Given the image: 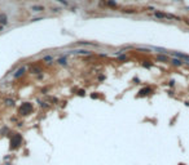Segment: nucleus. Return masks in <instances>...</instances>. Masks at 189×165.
I'll use <instances>...</instances> for the list:
<instances>
[{"label":"nucleus","instance_id":"22","mask_svg":"<svg viewBox=\"0 0 189 165\" xmlns=\"http://www.w3.org/2000/svg\"><path fill=\"white\" fill-rule=\"evenodd\" d=\"M44 18V16H39V17H33L30 18V22H38V21H42Z\"/></svg>","mask_w":189,"mask_h":165},{"label":"nucleus","instance_id":"17","mask_svg":"<svg viewBox=\"0 0 189 165\" xmlns=\"http://www.w3.org/2000/svg\"><path fill=\"white\" fill-rule=\"evenodd\" d=\"M4 103H5V106H7V107H14L16 101H14V99H12V98H7L5 101H4Z\"/></svg>","mask_w":189,"mask_h":165},{"label":"nucleus","instance_id":"32","mask_svg":"<svg viewBox=\"0 0 189 165\" xmlns=\"http://www.w3.org/2000/svg\"><path fill=\"white\" fill-rule=\"evenodd\" d=\"M174 82H175L174 80H171V81H170V86H174Z\"/></svg>","mask_w":189,"mask_h":165},{"label":"nucleus","instance_id":"20","mask_svg":"<svg viewBox=\"0 0 189 165\" xmlns=\"http://www.w3.org/2000/svg\"><path fill=\"white\" fill-rule=\"evenodd\" d=\"M42 61L43 62H47V63H51V62H53V56H44L42 58Z\"/></svg>","mask_w":189,"mask_h":165},{"label":"nucleus","instance_id":"12","mask_svg":"<svg viewBox=\"0 0 189 165\" xmlns=\"http://www.w3.org/2000/svg\"><path fill=\"white\" fill-rule=\"evenodd\" d=\"M73 47H94V43H91V41H78V43L73 44Z\"/></svg>","mask_w":189,"mask_h":165},{"label":"nucleus","instance_id":"2","mask_svg":"<svg viewBox=\"0 0 189 165\" xmlns=\"http://www.w3.org/2000/svg\"><path fill=\"white\" fill-rule=\"evenodd\" d=\"M34 111V104L31 102H24L20 104V107L17 108V113L18 116H29L30 113Z\"/></svg>","mask_w":189,"mask_h":165},{"label":"nucleus","instance_id":"4","mask_svg":"<svg viewBox=\"0 0 189 165\" xmlns=\"http://www.w3.org/2000/svg\"><path fill=\"white\" fill-rule=\"evenodd\" d=\"M67 54H73V56H91L92 52L88 49H74V50H67V53L65 54V56H67Z\"/></svg>","mask_w":189,"mask_h":165},{"label":"nucleus","instance_id":"11","mask_svg":"<svg viewBox=\"0 0 189 165\" xmlns=\"http://www.w3.org/2000/svg\"><path fill=\"white\" fill-rule=\"evenodd\" d=\"M170 63L172 66H175V67H181L184 65V61H183V59H179V58H174L172 57V58L170 59Z\"/></svg>","mask_w":189,"mask_h":165},{"label":"nucleus","instance_id":"5","mask_svg":"<svg viewBox=\"0 0 189 165\" xmlns=\"http://www.w3.org/2000/svg\"><path fill=\"white\" fill-rule=\"evenodd\" d=\"M167 56H171V57H174V58L183 59V61H189V54H185V53H183V52H171V50H168Z\"/></svg>","mask_w":189,"mask_h":165},{"label":"nucleus","instance_id":"9","mask_svg":"<svg viewBox=\"0 0 189 165\" xmlns=\"http://www.w3.org/2000/svg\"><path fill=\"white\" fill-rule=\"evenodd\" d=\"M30 10L33 13H43L44 10H46V7L40 5V4H34V5L30 7Z\"/></svg>","mask_w":189,"mask_h":165},{"label":"nucleus","instance_id":"19","mask_svg":"<svg viewBox=\"0 0 189 165\" xmlns=\"http://www.w3.org/2000/svg\"><path fill=\"white\" fill-rule=\"evenodd\" d=\"M118 61H120V62H124V61H130V57L127 56L126 53H123V54H120V56H118Z\"/></svg>","mask_w":189,"mask_h":165},{"label":"nucleus","instance_id":"29","mask_svg":"<svg viewBox=\"0 0 189 165\" xmlns=\"http://www.w3.org/2000/svg\"><path fill=\"white\" fill-rule=\"evenodd\" d=\"M146 10H149V12H155L157 9L154 7H146Z\"/></svg>","mask_w":189,"mask_h":165},{"label":"nucleus","instance_id":"3","mask_svg":"<svg viewBox=\"0 0 189 165\" xmlns=\"http://www.w3.org/2000/svg\"><path fill=\"white\" fill-rule=\"evenodd\" d=\"M9 143H11V150L20 148L21 144H22V134H20V133H17V132L16 133H12Z\"/></svg>","mask_w":189,"mask_h":165},{"label":"nucleus","instance_id":"27","mask_svg":"<svg viewBox=\"0 0 189 165\" xmlns=\"http://www.w3.org/2000/svg\"><path fill=\"white\" fill-rule=\"evenodd\" d=\"M51 12H52V13H60V12H61V8H57V7L53 8V7H52V8H51Z\"/></svg>","mask_w":189,"mask_h":165},{"label":"nucleus","instance_id":"25","mask_svg":"<svg viewBox=\"0 0 189 165\" xmlns=\"http://www.w3.org/2000/svg\"><path fill=\"white\" fill-rule=\"evenodd\" d=\"M56 1H58L60 4H62L64 7H69V1H67V0H56Z\"/></svg>","mask_w":189,"mask_h":165},{"label":"nucleus","instance_id":"28","mask_svg":"<svg viewBox=\"0 0 189 165\" xmlns=\"http://www.w3.org/2000/svg\"><path fill=\"white\" fill-rule=\"evenodd\" d=\"M78 95H80V97H83V95H85V90H83V89H80V90H78V93H76Z\"/></svg>","mask_w":189,"mask_h":165},{"label":"nucleus","instance_id":"16","mask_svg":"<svg viewBox=\"0 0 189 165\" xmlns=\"http://www.w3.org/2000/svg\"><path fill=\"white\" fill-rule=\"evenodd\" d=\"M57 63H58L60 66H67V58H66V56L58 58V59H57Z\"/></svg>","mask_w":189,"mask_h":165},{"label":"nucleus","instance_id":"13","mask_svg":"<svg viewBox=\"0 0 189 165\" xmlns=\"http://www.w3.org/2000/svg\"><path fill=\"white\" fill-rule=\"evenodd\" d=\"M30 74L39 75V74H43V70H42V67H39V66H31L30 67Z\"/></svg>","mask_w":189,"mask_h":165},{"label":"nucleus","instance_id":"1","mask_svg":"<svg viewBox=\"0 0 189 165\" xmlns=\"http://www.w3.org/2000/svg\"><path fill=\"white\" fill-rule=\"evenodd\" d=\"M153 17L155 20H161V21H181L183 18L179 17V16H175V14H171V13H166V12H162V10H155L153 13Z\"/></svg>","mask_w":189,"mask_h":165},{"label":"nucleus","instance_id":"31","mask_svg":"<svg viewBox=\"0 0 189 165\" xmlns=\"http://www.w3.org/2000/svg\"><path fill=\"white\" fill-rule=\"evenodd\" d=\"M133 81H135V82H136V84H139V81H140V80H139V79H137V77H135V79H133Z\"/></svg>","mask_w":189,"mask_h":165},{"label":"nucleus","instance_id":"36","mask_svg":"<svg viewBox=\"0 0 189 165\" xmlns=\"http://www.w3.org/2000/svg\"><path fill=\"white\" fill-rule=\"evenodd\" d=\"M187 10H189V7H187Z\"/></svg>","mask_w":189,"mask_h":165},{"label":"nucleus","instance_id":"6","mask_svg":"<svg viewBox=\"0 0 189 165\" xmlns=\"http://www.w3.org/2000/svg\"><path fill=\"white\" fill-rule=\"evenodd\" d=\"M153 92H154V89L152 88V86H144L142 89L139 90V93H137V98H142V97H146V95H150L153 94Z\"/></svg>","mask_w":189,"mask_h":165},{"label":"nucleus","instance_id":"35","mask_svg":"<svg viewBox=\"0 0 189 165\" xmlns=\"http://www.w3.org/2000/svg\"><path fill=\"white\" fill-rule=\"evenodd\" d=\"M179 165H185V164H183V163H180V164H179Z\"/></svg>","mask_w":189,"mask_h":165},{"label":"nucleus","instance_id":"23","mask_svg":"<svg viewBox=\"0 0 189 165\" xmlns=\"http://www.w3.org/2000/svg\"><path fill=\"white\" fill-rule=\"evenodd\" d=\"M136 50H141V52H144V53H150L152 52V48H136Z\"/></svg>","mask_w":189,"mask_h":165},{"label":"nucleus","instance_id":"14","mask_svg":"<svg viewBox=\"0 0 189 165\" xmlns=\"http://www.w3.org/2000/svg\"><path fill=\"white\" fill-rule=\"evenodd\" d=\"M106 7L107 8H110V9H118L119 7H118V3L115 1V0H106Z\"/></svg>","mask_w":189,"mask_h":165},{"label":"nucleus","instance_id":"21","mask_svg":"<svg viewBox=\"0 0 189 165\" xmlns=\"http://www.w3.org/2000/svg\"><path fill=\"white\" fill-rule=\"evenodd\" d=\"M142 67H145V68H152V66H153V63L150 62V61H144L142 63Z\"/></svg>","mask_w":189,"mask_h":165},{"label":"nucleus","instance_id":"10","mask_svg":"<svg viewBox=\"0 0 189 165\" xmlns=\"http://www.w3.org/2000/svg\"><path fill=\"white\" fill-rule=\"evenodd\" d=\"M0 25L4 26V27L9 25V20H8V16H7V13H4V12L0 13Z\"/></svg>","mask_w":189,"mask_h":165},{"label":"nucleus","instance_id":"15","mask_svg":"<svg viewBox=\"0 0 189 165\" xmlns=\"http://www.w3.org/2000/svg\"><path fill=\"white\" fill-rule=\"evenodd\" d=\"M122 13H124V14H136L137 10L133 8H124V9H122Z\"/></svg>","mask_w":189,"mask_h":165},{"label":"nucleus","instance_id":"30","mask_svg":"<svg viewBox=\"0 0 189 165\" xmlns=\"http://www.w3.org/2000/svg\"><path fill=\"white\" fill-rule=\"evenodd\" d=\"M105 77H106L105 75H100V76L97 77V80H98V81H102V80H105Z\"/></svg>","mask_w":189,"mask_h":165},{"label":"nucleus","instance_id":"7","mask_svg":"<svg viewBox=\"0 0 189 165\" xmlns=\"http://www.w3.org/2000/svg\"><path fill=\"white\" fill-rule=\"evenodd\" d=\"M155 61L157 62H162V63H170V56H167V54H161V53H158V54H155Z\"/></svg>","mask_w":189,"mask_h":165},{"label":"nucleus","instance_id":"26","mask_svg":"<svg viewBox=\"0 0 189 165\" xmlns=\"http://www.w3.org/2000/svg\"><path fill=\"white\" fill-rule=\"evenodd\" d=\"M48 101H49V102H52L53 104H56V103L58 102V99H57L56 97H49V98H48Z\"/></svg>","mask_w":189,"mask_h":165},{"label":"nucleus","instance_id":"34","mask_svg":"<svg viewBox=\"0 0 189 165\" xmlns=\"http://www.w3.org/2000/svg\"><path fill=\"white\" fill-rule=\"evenodd\" d=\"M184 22H185V23H187V25H189V20H185V21H184Z\"/></svg>","mask_w":189,"mask_h":165},{"label":"nucleus","instance_id":"18","mask_svg":"<svg viewBox=\"0 0 189 165\" xmlns=\"http://www.w3.org/2000/svg\"><path fill=\"white\" fill-rule=\"evenodd\" d=\"M38 103H39V106L42 107V108H49V107H51V104H49L48 102H46V101H40V99H38Z\"/></svg>","mask_w":189,"mask_h":165},{"label":"nucleus","instance_id":"33","mask_svg":"<svg viewBox=\"0 0 189 165\" xmlns=\"http://www.w3.org/2000/svg\"><path fill=\"white\" fill-rule=\"evenodd\" d=\"M1 31H4V26L0 25V32H1Z\"/></svg>","mask_w":189,"mask_h":165},{"label":"nucleus","instance_id":"8","mask_svg":"<svg viewBox=\"0 0 189 165\" xmlns=\"http://www.w3.org/2000/svg\"><path fill=\"white\" fill-rule=\"evenodd\" d=\"M25 74H26V67L21 66V67H18L14 72H13V77H14V79H20V77H22Z\"/></svg>","mask_w":189,"mask_h":165},{"label":"nucleus","instance_id":"24","mask_svg":"<svg viewBox=\"0 0 189 165\" xmlns=\"http://www.w3.org/2000/svg\"><path fill=\"white\" fill-rule=\"evenodd\" d=\"M9 132V129H8V126H3V129H0V134L1 135H5V133Z\"/></svg>","mask_w":189,"mask_h":165}]
</instances>
